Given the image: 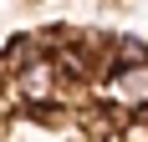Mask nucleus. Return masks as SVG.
I'll use <instances>...</instances> for the list:
<instances>
[{"instance_id": "nucleus-1", "label": "nucleus", "mask_w": 148, "mask_h": 142, "mask_svg": "<svg viewBox=\"0 0 148 142\" xmlns=\"http://www.w3.org/2000/svg\"><path fill=\"white\" fill-rule=\"evenodd\" d=\"M102 91H107V107H123V112H143L148 107V66L133 71H118V76H102Z\"/></svg>"}, {"instance_id": "nucleus-2", "label": "nucleus", "mask_w": 148, "mask_h": 142, "mask_svg": "<svg viewBox=\"0 0 148 142\" xmlns=\"http://www.w3.org/2000/svg\"><path fill=\"white\" fill-rule=\"evenodd\" d=\"M0 107H5V97H0Z\"/></svg>"}]
</instances>
